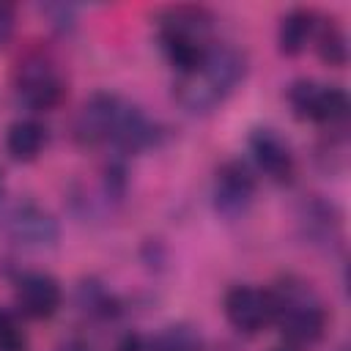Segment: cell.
I'll use <instances>...</instances> for the list:
<instances>
[{
    "label": "cell",
    "mask_w": 351,
    "mask_h": 351,
    "mask_svg": "<svg viewBox=\"0 0 351 351\" xmlns=\"http://www.w3.org/2000/svg\"><path fill=\"white\" fill-rule=\"evenodd\" d=\"M159 137V126L134 101L112 90L90 93L74 118V140L85 148L112 145L123 154H137L156 145Z\"/></svg>",
    "instance_id": "1"
},
{
    "label": "cell",
    "mask_w": 351,
    "mask_h": 351,
    "mask_svg": "<svg viewBox=\"0 0 351 351\" xmlns=\"http://www.w3.org/2000/svg\"><path fill=\"white\" fill-rule=\"evenodd\" d=\"M244 74H247L244 52L233 44L211 41L200 55V60L176 77L173 96L186 112L203 115L219 107L244 80Z\"/></svg>",
    "instance_id": "2"
},
{
    "label": "cell",
    "mask_w": 351,
    "mask_h": 351,
    "mask_svg": "<svg viewBox=\"0 0 351 351\" xmlns=\"http://www.w3.org/2000/svg\"><path fill=\"white\" fill-rule=\"evenodd\" d=\"M266 291L271 304V324H277L288 346L304 348L315 346L324 337L329 315L321 296L313 291L307 280L288 274Z\"/></svg>",
    "instance_id": "3"
},
{
    "label": "cell",
    "mask_w": 351,
    "mask_h": 351,
    "mask_svg": "<svg viewBox=\"0 0 351 351\" xmlns=\"http://www.w3.org/2000/svg\"><path fill=\"white\" fill-rule=\"evenodd\" d=\"M211 27L214 14L203 5H167L156 16L159 47L178 74L200 60V55L211 44Z\"/></svg>",
    "instance_id": "4"
},
{
    "label": "cell",
    "mask_w": 351,
    "mask_h": 351,
    "mask_svg": "<svg viewBox=\"0 0 351 351\" xmlns=\"http://www.w3.org/2000/svg\"><path fill=\"white\" fill-rule=\"evenodd\" d=\"M285 101L299 121L324 123L335 132L346 129L348 121V96L340 85H326L313 77H299L285 88Z\"/></svg>",
    "instance_id": "5"
},
{
    "label": "cell",
    "mask_w": 351,
    "mask_h": 351,
    "mask_svg": "<svg viewBox=\"0 0 351 351\" xmlns=\"http://www.w3.org/2000/svg\"><path fill=\"white\" fill-rule=\"evenodd\" d=\"M14 96L19 104H25L33 112L52 110L63 99V77L52 58L44 52H27L16 60L11 74Z\"/></svg>",
    "instance_id": "6"
},
{
    "label": "cell",
    "mask_w": 351,
    "mask_h": 351,
    "mask_svg": "<svg viewBox=\"0 0 351 351\" xmlns=\"http://www.w3.org/2000/svg\"><path fill=\"white\" fill-rule=\"evenodd\" d=\"M0 230L25 250H52L60 239L58 219L30 197H16L0 206Z\"/></svg>",
    "instance_id": "7"
},
{
    "label": "cell",
    "mask_w": 351,
    "mask_h": 351,
    "mask_svg": "<svg viewBox=\"0 0 351 351\" xmlns=\"http://www.w3.org/2000/svg\"><path fill=\"white\" fill-rule=\"evenodd\" d=\"M255 197V176L241 159H228L217 167L214 184H211V200L217 214L222 217H239L250 208Z\"/></svg>",
    "instance_id": "8"
},
{
    "label": "cell",
    "mask_w": 351,
    "mask_h": 351,
    "mask_svg": "<svg viewBox=\"0 0 351 351\" xmlns=\"http://www.w3.org/2000/svg\"><path fill=\"white\" fill-rule=\"evenodd\" d=\"M222 310L225 318L233 329L244 332V335H255L261 332L266 324H271V304H269V291L266 288H255L247 282L230 285L225 299H222Z\"/></svg>",
    "instance_id": "9"
},
{
    "label": "cell",
    "mask_w": 351,
    "mask_h": 351,
    "mask_svg": "<svg viewBox=\"0 0 351 351\" xmlns=\"http://www.w3.org/2000/svg\"><path fill=\"white\" fill-rule=\"evenodd\" d=\"M14 302L25 318H49L63 302L60 282L47 271H22L14 280Z\"/></svg>",
    "instance_id": "10"
},
{
    "label": "cell",
    "mask_w": 351,
    "mask_h": 351,
    "mask_svg": "<svg viewBox=\"0 0 351 351\" xmlns=\"http://www.w3.org/2000/svg\"><path fill=\"white\" fill-rule=\"evenodd\" d=\"M250 156L261 173L271 181H288L293 176V151L288 140L271 126H255L247 137Z\"/></svg>",
    "instance_id": "11"
},
{
    "label": "cell",
    "mask_w": 351,
    "mask_h": 351,
    "mask_svg": "<svg viewBox=\"0 0 351 351\" xmlns=\"http://www.w3.org/2000/svg\"><path fill=\"white\" fill-rule=\"evenodd\" d=\"M299 230L315 247H332L340 241V214L332 203L310 195L299 206Z\"/></svg>",
    "instance_id": "12"
},
{
    "label": "cell",
    "mask_w": 351,
    "mask_h": 351,
    "mask_svg": "<svg viewBox=\"0 0 351 351\" xmlns=\"http://www.w3.org/2000/svg\"><path fill=\"white\" fill-rule=\"evenodd\" d=\"M318 30V14L313 8H291L282 19H280V27H277V49L280 55H299L307 41L315 36Z\"/></svg>",
    "instance_id": "13"
},
{
    "label": "cell",
    "mask_w": 351,
    "mask_h": 351,
    "mask_svg": "<svg viewBox=\"0 0 351 351\" xmlns=\"http://www.w3.org/2000/svg\"><path fill=\"white\" fill-rule=\"evenodd\" d=\"M47 145V129L36 118H19L5 132V151L16 162H33Z\"/></svg>",
    "instance_id": "14"
},
{
    "label": "cell",
    "mask_w": 351,
    "mask_h": 351,
    "mask_svg": "<svg viewBox=\"0 0 351 351\" xmlns=\"http://www.w3.org/2000/svg\"><path fill=\"white\" fill-rule=\"evenodd\" d=\"M143 351H203V337L192 324H167L162 326Z\"/></svg>",
    "instance_id": "15"
},
{
    "label": "cell",
    "mask_w": 351,
    "mask_h": 351,
    "mask_svg": "<svg viewBox=\"0 0 351 351\" xmlns=\"http://www.w3.org/2000/svg\"><path fill=\"white\" fill-rule=\"evenodd\" d=\"M77 302H80V307H82L88 315H93V318H112V315H118V310H121L118 299H115L101 282H96V280H82V282H80V288H77Z\"/></svg>",
    "instance_id": "16"
},
{
    "label": "cell",
    "mask_w": 351,
    "mask_h": 351,
    "mask_svg": "<svg viewBox=\"0 0 351 351\" xmlns=\"http://www.w3.org/2000/svg\"><path fill=\"white\" fill-rule=\"evenodd\" d=\"M315 38H318V44H315V49H318V58L324 60V63H329V66H346V60H348V38H346V30L337 25V22H324V27L321 30H315Z\"/></svg>",
    "instance_id": "17"
},
{
    "label": "cell",
    "mask_w": 351,
    "mask_h": 351,
    "mask_svg": "<svg viewBox=\"0 0 351 351\" xmlns=\"http://www.w3.org/2000/svg\"><path fill=\"white\" fill-rule=\"evenodd\" d=\"M27 340L8 313H0V351H25Z\"/></svg>",
    "instance_id": "18"
},
{
    "label": "cell",
    "mask_w": 351,
    "mask_h": 351,
    "mask_svg": "<svg viewBox=\"0 0 351 351\" xmlns=\"http://www.w3.org/2000/svg\"><path fill=\"white\" fill-rule=\"evenodd\" d=\"M47 16H52V25L60 30H69L74 25V8L71 5H41Z\"/></svg>",
    "instance_id": "19"
},
{
    "label": "cell",
    "mask_w": 351,
    "mask_h": 351,
    "mask_svg": "<svg viewBox=\"0 0 351 351\" xmlns=\"http://www.w3.org/2000/svg\"><path fill=\"white\" fill-rule=\"evenodd\" d=\"M14 22H16V11H14V5L0 3V47L8 44V38H11V33H14Z\"/></svg>",
    "instance_id": "20"
},
{
    "label": "cell",
    "mask_w": 351,
    "mask_h": 351,
    "mask_svg": "<svg viewBox=\"0 0 351 351\" xmlns=\"http://www.w3.org/2000/svg\"><path fill=\"white\" fill-rule=\"evenodd\" d=\"M143 348H145V340H143L140 335H126V337L118 343L115 351H143Z\"/></svg>",
    "instance_id": "21"
},
{
    "label": "cell",
    "mask_w": 351,
    "mask_h": 351,
    "mask_svg": "<svg viewBox=\"0 0 351 351\" xmlns=\"http://www.w3.org/2000/svg\"><path fill=\"white\" fill-rule=\"evenodd\" d=\"M269 351H299V348H293V346L282 343V346H274V348H269Z\"/></svg>",
    "instance_id": "22"
},
{
    "label": "cell",
    "mask_w": 351,
    "mask_h": 351,
    "mask_svg": "<svg viewBox=\"0 0 351 351\" xmlns=\"http://www.w3.org/2000/svg\"><path fill=\"white\" fill-rule=\"evenodd\" d=\"M343 351H346V348H343Z\"/></svg>",
    "instance_id": "23"
}]
</instances>
